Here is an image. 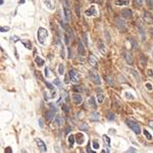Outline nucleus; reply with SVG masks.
<instances>
[{
	"mask_svg": "<svg viewBox=\"0 0 153 153\" xmlns=\"http://www.w3.org/2000/svg\"><path fill=\"white\" fill-rule=\"evenodd\" d=\"M48 36H49V33H48V31L46 29H44V28H39L37 31V38H38V42L40 44L44 45L45 40L48 38Z\"/></svg>",
	"mask_w": 153,
	"mask_h": 153,
	"instance_id": "obj_1",
	"label": "nucleus"
},
{
	"mask_svg": "<svg viewBox=\"0 0 153 153\" xmlns=\"http://www.w3.org/2000/svg\"><path fill=\"white\" fill-rule=\"evenodd\" d=\"M126 123H127V126L134 132L135 134H137V135H139L141 133V129H140V126L137 123V122H133V121H130V120H127L126 121Z\"/></svg>",
	"mask_w": 153,
	"mask_h": 153,
	"instance_id": "obj_2",
	"label": "nucleus"
},
{
	"mask_svg": "<svg viewBox=\"0 0 153 153\" xmlns=\"http://www.w3.org/2000/svg\"><path fill=\"white\" fill-rule=\"evenodd\" d=\"M55 113H56V107H55L53 104H50V110H48L47 111V113H46V119L51 122L54 117H55Z\"/></svg>",
	"mask_w": 153,
	"mask_h": 153,
	"instance_id": "obj_3",
	"label": "nucleus"
},
{
	"mask_svg": "<svg viewBox=\"0 0 153 153\" xmlns=\"http://www.w3.org/2000/svg\"><path fill=\"white\" fill-rule=\"evenodd\" d=\"M68 76H69L71 82L76 83L79 81V74H78V72H76V71H75V69H71V71L68 72Z\"/></svg>",
	"mask_w": 153,
	"mask_h": 153,
	"instance_id": "obj_4",
	"label": "nucleus"
},
{
	"mask_svg": "<svg viewBox=\"0 0 153 153\" xmlns=\"http://www.w3.org/2000/svg\"><path fill=\"white\" fill-rule=\"evenodd\" d=\"M89 78H90V80H91L93 83H95V84H97V85H100L101 84V81H100L99 76L97 75L95 72H90Z\"/></svg>",
	"mask_w": 153,
	"mask_h": 153,
	"instance_id": "obj_5",
	"label": "nucleus"
},
{
	"mask_svg": "<svg viewBox=\"0 0 153 153\" xmlns=\"http://www.w3.org/2000/svg\"><path fill=\"white\" fill-rule=\"evenodd\" d=\"M121 15H122V16L123 18H131L132 16H133V12H132V10L129 9V8H124V9L122 10Z\"/></svg>",
	"mask_w": 153,
	"mask_h": 153,
	"instance_id": "obj_6",
	"label": "nucleus"
},
{
	"mask_svg": "<svg viewBox=\"0 0 153 153\" xmlns=\"http://www.w3.org/2000/svg\"><path fill=\"white\" fill-rule=\"evenodd\" d=\"M43 3L50 10H53L55 8V0H43Z\"/></svg>",
	"mask_w": 153,
	"mask_h": 153,
	"instance_id": "obj_7",
	"label": "nucleus"
},
{
	"mask_svg": "<svg viewBox=\"0 0 153 153\" xmlns=\"http://www.w3.org/2000/svg\"><path fill=\"white\" fill-rule=\"evenodd\" d=\"M36 143H37V145H38V147H39L40 151H42V152H46V151H47L46 145H45V143H44L42 140H41V139L37 138V139H36Z\"/></svg>",
	"mask_w": 153,
	"mask_h": 153,
	"instance_id": "obj_8",
	"label": "nucleus"
},
{
	"mask_svg": "<svg viewBox=\"0 0 153 153\" xmlns=\"http://www.w3.org/2000/svg\"><path fill=\"white\" fill-rule=\"evenodd\" d=\"M115 24H116V26L119 27L121 30H123L124 28H126V22H124V20L122 18H121V17H117L115 19Z\"/></svg>",
	"mask_w": 153,
	"mask_h": 153,
	"instance_id": "obj_9",
	"label": "nucleus"
},
{
	"mask_svg": "<svg viewBox=\"0 0 153 153\" xmlns=\"http://www.w3.org/2000/svg\"><path fill=\"white\" fill-rule=\"evenodd\" d=\"M85 13H86V15H88V16H94V15H97V10H96V8L94 7V6H91V7L88 8L85 11Z\"/></svg>",
	"mask_w": 153,
	"mask_h": 153,
	"instance_id": "obj_10",
	"label": "nucleus"
},
{
	"mask_svg": "<svg viewBox=\"0 0 153 153\" xmlns=\"http://www.w3.org/2000/svg\"><path fill=\"white\" fill-rule=\"evenodd\" d=\"M76 143H78L79 145H82L83 143H84V141H85V136H84V134H83V133L76 134Z\"/></svg>",
	"mask_w": 153,
	"mask_h": 153,
	"instance_id": "obj_11",
	"label": "nucleus"
},
{
	"mask_svg": "<svg viewBox=\"0 0 153 153\" xmlns=\"http://www.w3.org/2000/svg\"><path fill=\"white\" fill-rule=\"evenodd\" d=\"M63 12H64V17H65V20H71V16H72V15H71V11H69V9H68V7H67V5L65 4L64 6H63Z\"/></svg>",
	"mask_w": 153,
	"mask_h": 153,
	"instance_id": "obj_12",
	"label": "nucleus"
},
{
	"mask_svg": "<svg viewBox=\"0 0 153 153\" xmlns=\"http://www.w3.org/2000/svg\"><path fill=\"white\" fill-rule=\"evenodd\" d=\"M88 61H89L90 65H92L93 67L97 66V59H96V57L94 56V55L90 54V56H89V59H88Z\"/></svg>",
	"mask_w": 153,
	"mask_h": 153,
	"instance_id": "obj_13",
	"label": "nucleus"
},
{
	"mask_svg": "<svg viewBox=\"0 0 153 153\" xmlns=\"http://www.w3.org/2000/svg\"><path fill=\"white\" fill-rule=\"evenodd\" d=\"M73 100L75 102V104H80L82 101H83V98L80 94H73Z\"/></svg>",
	"mask_w": 153,
	"mask_h": 153,
	"instance_id": "obj_14",
	"label": "nucleus"
},
{
	"mask_svg": "<svg viewBox=\"0 0 153 153\" xmlns=\"http://www.w3.org/2000/svg\"><path fill=\"white\" fill-rule=\"evenodd\" d=\"M123 55H124V58H126V60L129 62L130 64H132V63H133V59H132V54H131L130 52L126 51V52L123 53Z\"/></svg>",
	"mask_w": 153,
	"mask_h": 153,
	"instance_id": "obj_15",
	"label": "nucleus"
},
{
	"mask_svg": "<svg viewBox=\"0 0 153 153\" xmlns=\"http://www.w3.org/2000/svg\"><path fill=\"white\" fill-rule=\"evenodd\" d=\"M97 100L99 103H102L104 101V94L101 92V89L98 90V94H97Z\"/></svg>",
	"mask_w": 153,
	"mask_h": 153,
	"instance_id": "obj_16",
	"label": "nucleus"
},
{
	"mask_svg": "<svg viewBox=\"0 0 153 153\" xmlns=\"http://www.w3.org/2000/svg\"><path fill=\"white\" fill-rule=\"evenodd\" d=\"M20 42H22V44L25 45V47L27 48V49H29L31 50V48H32V44L29 40H20Z\"/></svg>",
	"mask_w": 153,
	"mask_h": 153,
	"instance_id": "obj_17",
	"label": "nucleus"
},
{
	"mask_svg": "<svg viewBox=\"0 0 153 153\" xmlns=\"http://www.w3.org/2000/svg\"><path fill=\"white\" fill-rule=\"evenodd\" d=\"M78 51L81 55H84L85 53V50H84V47H83V43L82 41H79V44H78Z\"/></svg>",
	"mask_w": 153,
	"mask_h": 153,
	"instance_id": "obj_18",
	"label": "nucleus"
},
{
	"mask_svg": "<svg viewBox=\"0 0 153 153\" xmlns=\"http://www.w3.org/2000/svg\"><path fill=\"white\" fill-rule=\"evenodd\" d=\"M115 4L116 5H129L130 1H129V0H116Z\"/></svg>",
	"mask_w": 153,
	"mask_h": 153,
	"instance_id": "obj_19",
	"label": "nucleus"
},
{
	"mask_svg": "<svg viewBox=\"0 0 153 153\" xmlns=\"http://www.w3.org/2000/svg\"><path fill=\"white\" fill-rule=\"evenodd\" d=\"M102 139H103V142L106 144L107 148H109V147H110V139H109V137L106 136V135H104V136L102 137Z\"/></svg>",
	"mask_w": 153,
	"mask_h": 153,
	"instance_id": "obj_20",
	"label": "nucleus"
},
{
	"mask_svg": "<svg viewBox=\"0 0 153 153\" xmlns=\"http://www.w3.org/2000/svg\"><path fill=\"white\" fill-rule=\"evenodd\" d=\"M35 61H36V63H37V65L38 66H42V65H44V60L41 58V57H39V56H37L36 58H35Z\"/></svg>",
	"mask_w": 153,
	"mask_h": 153,
	"instance_id": "obj_21",
	"label": "nucleus"
},
{
	"mask_svg": "<svg viewBox=\"0 0 153 153\" xmlns=\"http://www.w3.org/2000/svg\"><path fill=\"white\" fill-rule=\"evenodd\" d=\"M99 49L101 51L102 54H105L106 53V50H105V46L103 45V43L101 42V41H99Z\"/></svg>",
	"mask_w": 153,
	"mask_h": 153,
	"instance_id": "obj_22",
	"label": "nucleus"
},
{
	"mask_svg": "<svg viewBox=\"0 0 153 153\" xmlns=\"http://www.w3.org/2000/svg\"><path fill=\"white\" fill-rule=\"evenodd\" d=\"M129 71L133 74V76H135V79L138 81V82H140V76H139V75H138V73L136 72V71H134V69H129Z\"/></svg>",
	"mask_w": 153,
	"mask_h": 153,
	"instance_id": "obj_23",
	"label": "nucleus"
},
{
	"mask_svg": "<svg viewBox=\"0 0 153 153\" xmlns=\"http://www.w3.org/2000/svg\"><path fill=\"white\" fill-rule=\"evenodd\" d=\"M89 104H91V106H92L93 108H96V107H97V105H96V102H95V98H94V97H91V98L89 99Z\"/></svg>",
	"mask_w": 153,
	"mask_h": 153,
	"instance_id": "obj_24",
	"label": "nucleus"
},
{
	"mask_svg": "<svg viewBox=\"0 0 153 153\" xmlns=\"http://www.w3.org/2000/svg\"><path fill=\"white\" fill-rule=\"evenodd\" d=\"M143 133H144V135L146 136V138H147V140H149V141L152 140V136L150 135V133H149V132H148L147 130H144V131H143Z\"/></svg>",
	"mask_w": 153,
	"mask_h": 153,
	"instance_id": "obj_25",
	"label": "nucleus"
},
{
	"mask_svg": "<svg viewBox=\"0 0 153 153\" xmlns=\"http://www.w3.org/2000/svg\"><path fill=\"white\" fill-rule=\"evenodd\" d=\"M68 143H69V145L73 147V145H74V143H75V136L74 135H71L68 137Z\"/></svg>",
	"mask_w": 153,
	"mask_h": 153,
	"instance_id": "obj_26",
	"label": "nucleus"
},
{
	"mask_svg": "<svg viewBox=\"0 0 153 153\" xmlns=\"http://www.w3.org/2000/svg\"><path fill=\"white\" fill-rule=\"evenodd\" d=\"M83 41H84V43H85V45L86 46H88V44H89V42H88V36H87V33H84L83 34Z\"/></svg>",
	"mask_w": 153,
	"mask_h": 153,
	"instance_id": "obj_27",
	"label": "nucleus"
},
{
	"mask_svg": "<svg viewBox=\"0 0 153 153\" xmlns=\"http://www.w3.org/2000/svg\"><path fill=\"white\" fill-rule=\"evenodd\" d=\"M139 32H140V35H141V37H142V39L144 40V39H145V32H144V30H143V28H142L141 26H139Z\"/></svg>",
	"mask_w": 153,
	"mask_h": 153,
	"instance_id": "obj_28",
	"label": "nucleus"
},
{
	"mask_svg": "<svg viewBox=\"0 0 153 153\" xmlns=\"http://www.w3.org/2000/svg\"><path fill=\"white\" fill-rule=\"evenodd\" d=\"M58 72H59V75H63V73H64V66H63V64H59Z\"/></svg>",
	"mask_w": 153,
	"mask_h": 153,
	"instance_id": "obj_29",
	"label": "nucleus"
},
{
	"mask_svg": "<svg viewBox=\"0 0 153 153\" xmlns=\"http://www.w3.org/2000/svg\"><path fill=\"white\" fill-rule=\"evenodd\" d=\"M53 85H56L57 87H60L61 86V83H60V80L59 79H54V81H53Z\"/></svg>",
	"mask_w": 153,
	"mask_h": 153,
	"instance_id": "obj_30",
	"label": "nucleus"
},
{
	"mask_svg": "<svg viewBox=\"0 0 153 153\" xmlns=\"http://www.w3.org/2000/svg\"><path fill=\"white\" fill-rule=\"evenodd\" d=\"M55 122H56V124H58V126H60V124H61V117L59 115L56 116V119H55Z\"/></svg>",
	"mask_w": 153,
	"mask_h": 153,
	"instance_id": "obj_31",
	"label": "nucleus"
},
{
	"mask_svg": "<svg viewBox=\"0 0 153 153\" xmlns=\"http://www.w3.org/2000/svg\"><path fill=\"white\" fill-rule=\"evenodd\" d=\"M93 148H94L95 150L99 149V143L97 142V141H93Z\"/></svg>",
	"mask_w": 153,
	"mask_h": 153,
	"instance_id": "obj_32",
	"label": "nucleus"
},
{
	"mask_svg": "<svg viewBox=\"0 0 153 153\" xmlns=\"http://www.w3.org/2000/svg\"><path fill=\"white\" fill-rule=\"evenodd\" d=\"M91 119H92V120H96V121H98V120H99V114H98V113H92Z\"/></svg>",
	"mask_w": 153,
	"mask_h": 153,
	"instance_id": "obj_33",
	"label": "nucleus"
},
{
	"mask_svg": "<svg viewBox=\"0 0 153 153\" xmlns=\"http://www.w3.org/2000/svg\"><path fill=\"white\" fill-rule=\"evenodd\" d=\"M80 129L82 131H87L88 130V126H87V124H85V123H82L81 126H80Z\"/></svg>",
	"mask_w": 153,
	"mask_h": 153,
	"instance_id": "obj_34",
	"label": "nucleus"
},
{
	"mask_svg": "<svg viewBox=\"0 0 153 153\" xmlns=\"http://www.w3.org/2000/svg\"><path fill=\"white\" fill-rule=\"evenodd\" d=\"M106 80H107V82H108V84H109V85H114L113 79H111L110 76H107V78H106Z\"/></svg>",
	"mask_w": 153,
	"mask_h": 153,
	"instance_id": "obj_35",
	"label": "nucleus"
},
{
	"mask_svg": "<svg viewBox=\"0 0 153 153\" xmlns=\"http://www.w3.org/2000/svg\"><path fill=\"white\" fill-rule=\"evenodd\" d=\"M50 71H49V68H48V67H46L45 68V76H47V78H49V76H50Z\"/></svg>",
	"mask_w": 153,
	"mask_h": 153,
	"instance_id": "obj_36",
	"label": "nucleus"
},
{
	"mask_svg": "<svg viewBox=\"0 0 153 153\" xmlns=\"http://www.w3.org/2000/svg\"><path fill=\"white\" fill-rule=\"evenodd\" d=\"M64 43L67 45L68 43H69V38H68V36L66 34H64Z\"/></svg>",
	"mask_w": 153,
	"mask_h": 153,
	"instance_id": "obj_37",
	"label": "nucleus"
},
{
	"mask_svg": "<svg viewBox=\"0 0 153 153\" xmlns=\"http://www.w3.org/2000/svg\"><path fill=\"white\" fill-rule=\"evenodd\" d=\"M9 31V27H1V32H7Z\"/></svg>",
	"mask_w": 153,
	"mask_h": 153,
	"instance_id": "obj_38",
	"label": "nucleus"
},
{
	"mask_svg": "<svg viewBox=\"0 0 153 153\" xmlns=\"http://www.w3.org/2000/svg\"><path fill=\"white\" fill-rule=\"evenodd\" d=\"M126 96L128 97V99H131V100H133V99H134V96H133V95H131V94L128 93V92L126 93Z\"/></svg>",
	"mask_w": 153,
	"mask_h": 153,
	"instance_id": "obj_39",
	"label": "nucleus"
},
{
	"mask_svg": "<svg viewBox=\"0 0 153 153\" xmlns=\"http://www.w3.org/2000/svg\"><path fill=\"white\" fill-rule=\"evenodd\" d=\"M76 15H78V16H80V7H79V6L78 5H76Z\"/></svg>",
	"mask_w": 153,
	"mask_h": 153,
	"instance_id": "obj_40",
	"label": "nucleus"
},
{
	"mask_svg": "<svg viewBox=\"0 0 153 153\" xmlns=\"http://www.w3.org/2000/svg\"><path fill=\"white\" fill-rule=\"evenodd\" d=\"M127 152L129 153V152H137V150L135 149V148H133V147H131V148H129L128 150H127Z\"/></svg>",
	"mask_w": 153,
	"mask_h": 153,
	"instance_id": "obj_41",
	"label": "nucleus"
},
{
	"mask_svg": "<svg viewBox=\"0 0 153 153\" xmlns=\"http://www.w3.org/2000/svg\"><path fill=\"white\" fill-rule=\"evenodd\" d=\"M74 89L76 90V92H80V91H82V90H81L82 88H81L80 86H75V87H74Z\"/></svg>",
	"mask_w": 153,
	"mask_h": 153,
	"instance_id": "obj_42",
	"label": "nucleus"
},
{
	"mask_svg": "<svg viewBox=\"0 0 153 153\" xmlns=\"http://www.w3.org/2000/svg\"><path fill=\"white\" fill-rule=\"evenodd\" d=\"M135 2H136V4H138V5H142V4H143V0H135Z\"/></svg>",
	"mask_w": 153,
	"mask_h": 153,
	"instance_id": "obj_43",
	"label": "nucleus"
},
{
	"mask_svg": "<svg viewBox=\"0 0 153 153\" xmlns=\"http://www.w3.org/2000/svg\"><path fill=\"white\" fill-rule=\"evenodd\" d=\"M62 110L65 111V112H68V107L66 105H62Z\"/></svg>",
	"mask_w": 153,
	"mask_h": 153,
	"instance_id": "obj_44",
	"label": "nucleus"
},
{
	"mask_svg": "<svg viewBox=\"0 0 153 153\" xmlns=\"http://www.w3.org/2000/svg\"><path fill=\"white\" fill-rule=\"evenodd\" d=\"M152 1H153V0H147V2H148V4L150 5V7L153 9V3H152Z\"/></svg>",
	"mask_w": 153,
	"mask_h": 153,
	"instance_id": "obj_45",
	"label": "nucleus"
},
{
	"mask_svg": "<svg viewBox=\"0 0 153 153\" xmlns=\"http://www.w3.org/2000/svg\"><path fill=\"white\" fill-rule=\"evenodd\" d=\"M109 115H108V119L109 120H113L114 119V115H113V113H108Z\"/></svg>",
	"mask_w": 153,
	"mask_h": 153,
	"instance_id": "obj_46",
	"label": "nucleus"
},
{
	"mask_svg": "<svg viewBox=\"0 0 153 153\" xmlns=\"http://www.w3.org/2000/svg\"><path fill=\"white\" fill-rule=\"evenodd\" d=\"M46 85H47V87L49 88L50 90H53V86H52L51 84H49V83H47V82H46Z\"/></svg>",
	"mask_w": 153,
	"mask_h": 153,
	"instance_id": "obj_47",
	"label": "nucleus"
},
{
	"mask_svg": "<svg viewBox=\"0 0 153 153\" xmlns=\"http://www.w3.org/2000/svg\"><path fill=\"white\" fill-rule=\"evenodd\" d=\"M148 124H149V127H150L151 129H153V121H150V122H148Z\"/></svg>",
	"mask_w": 153,
	"mask_h": 153,
	"instance_id": "obj_48",
	"label": "nucleus"
},
{
	"mask_svg": "<svg viewBox=\"0 0 153 153\" xmlns=\"http://www.w3.org/2000/svg\"><path fill=\"white\" fill-rule=\"evenodd\" d=\"M39 124H40V127H43V122H42V120H39Z\"/></svg>",
	"mask_w": 153,
	"mask_h": 153,
	"instance_id": "obj_49",
	"label": "nucleus"
},
{
	"mask_svg": "<svg viewBox=\"0 0 153 153\" xmlns=\"http://www.w3.org/2000/svg\"><path fill=\"white\" fill-rule=\"evenodd\" d=\"M5 152H11V149H10V148H7V149H5Z\"/></svg>",
	"mask_w": 153,
	"mask_h": 153,
	"instance_id": "obj_50",
	"label": "nucleus"
},
{
	"mask_svg": "<svg viewBox=\"0 0 153 153\" xmlns=\"http://www.w3.org/2000/svg\"><path fill=\"white\" fill-rule=\"evenodd\" d=\"M150 34H151V36L153 37V29H151V30H150Z\"/></svg>",
	"mask_w": 153,
	"mask_h": 153,
	"instance_id": "obj_51",
	"label": "nucleus"
},
{
	"mask_svg": "<svg viewBox=\"0 0 153 153\" xmlns=\"http://www.w3.org/2000/svg\"><path fill=\"white\" fill-rule=\"evenodd\" d=\"M147 87H148V89H150V90H151V86H150L149 84H147Z\"/></svg>",
	"mask_w": 153,
	"mask_h": 153,
	"instance_id": "obj_52",
	"label": "nucleus"
},
{
	"mask_svg": "<svg viewBox=\"0 0 153 153\" xmlns=\"http://www.w3.org/2000/svg\"><path fill=\"white\" fill-rule=\"evenodd\" d=\"M0 3H1V4H3V0H0Z\"/></svg>",
	"mask_w": 153,
	"mask_h": 153,
	"instance_id": "obj_53",
	"label": "nucleus"
},
{
	"mask_svg": "<svg viewBox=\"0 0 153 153\" xmlns=\"http://www.w3.org/2000/svg\"><path fill=\"white\" fill-rule=\"evenodd\" d=\"M20 3H25V0H22V1H20Z\"/></svg>",
	"mask_w": 153,
	"mask_h": 153,
	"instance_id": "obj_54",
	"label": "nucleus"
},
{
	"mask_svg": "<svg viewBox=\"0 0 153 153\" xmlns=\"http://www.w3.org/2000/svg\"><path fill=\"white\" fill-rule=\"evenodd\" d=\"M89 1H93V0H89Z\"/></svg>",
	"mask_w": 153,
	"mask_h": 153,
	"instance_id": "obj_55",
	"label": "nucleus"
}]
</instances>
